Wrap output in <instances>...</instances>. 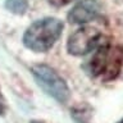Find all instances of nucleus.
Wrapping results in <instances>:
<instances>
[{"label": "nucleus", "instance_id": "10", "mask_svg": "<svg viewBox=\"0 0 123 123\" xmlns=\"http://www.w3.org/2000/svg\"><path fill=\"white\" fill-rule=\"evenodd\" d=\"M118 123H123V118H122V119H121V121H119Z\"/></svg>", "mask_w": 123, "mask_h": 123}, {"label": "nucleus", "instance_id": "7", "mask_svg": "<svg viewBox=\"0 0 123 123\" xmlns=\"http://www.w3.org/2000/svg\"><path fill=\"white\" fill-rule=\"evenodd\" d=\"M50 5L55 6V8H62V6H65L68 5L69 3L74 1V0H48Z\"/></svg>", "mask_w": 123, "mask_h": 123}, {"label": "nucleus", "instance_id": "6", "mask_svg": "<svg viewBox=\"0 0 123 123\" xmlns=\"http://www.w3.org/2000/svg\"><path fill=\"white\" fill-rule=\"evenodd\" d=\"M5 8L12 13L22 15L28 9V0H5Z\"/></svg>", "mask_w": 123, "mask_h": 123}, {"label": "nucleus", "instance_id": "8", "mask_svg": "<svg viewBox=\"0 0 123 123\" xmlns=\"http://www.w3.org/2000/svg\"><path fill=\"white\" fill-rule=\"evenodd\" d=\"M5 113H6V100L0 91V115H4Z\"/></svg>", "mask_w": 123, "mask_h": 123}, {"label": "nucleus", "instance_id": "5", "mask_svg": "<svg viewBox=\"0 0 123 123\" xmlns=\"http://www.w3.org/2000/svg\"><path fill=\"white\" fill-rule=\"evenodd\" d=\"M101 5L98 0H80L68 13V21L76 25H82L96 19L100 14Z\"/></svg>", "mask_w": 123, "mask_h": 123}, {"label": "nucleus", "instance_id": "1", "mask_svg": "<svg viewBox=\"0 0 123 123\" xmlns=\"http://www.w3.org/2000/svg\"><path fill=\"white\" fill-rule=\"evenodd\" d=\"M63 31V22L58 18L46 17L37 19L26 30L23 45L35 53H46L55 45Z\"/></svg>", "mask_w": 123, "mask_h": 123}, {"label": "nucleus", "instance_id": "2", "mask_svg": "<svg viewBox=\"0 0 123 123\" xmlns=\"http://www.w3.org/2000/svg\"><path fill=\"white\" fill-rule=\"evenodd\" d=\"M95 50L88 62V72L94 77H100L104 82L115 80L123 65V46H111L108 41H103Z\"/></svg>", "mask_w": 123, "mask_h": 123}, {"label": "nucleus", "instance_id": "4", "mask_svg": "<svg viewBox=\"0 0 123 123\" xmlns=\"http://www.w3.org/2000/svg\"><path fill=\"white\" fill-rule=\"evenodd\" d=\"M103 42V33L98 28L85 26L76 30L68 38L67 50L71 55L81 56L95 50Z\"/></svg>", "mask_w": 123, "mask_h": 123}, {"label": "nucleus", "instance_id": "3", "mask_svg": "<svg viewBox=\"0 0 123 123\" xmlns=\"http://www.w3.org/2000/svg\"><path fill=\"white\" fill-rule=\"evenodd\" d=\"M37 85L49 96L60 104H67L71 99V90L67 82L55 69L46 64H35L31 68Z\"/></svg>", "mask_w": 123, "mask_h": 123}, {"label": "nucleus", "instance_id": "9", "mask_svg": "<svg viewBox=\"0 0 123 123\" xmlns=\"http://www.w3.org/2000/svg\"><path fill=\"white\" fill-rule=\"evenodd\" d=\"M30 123H45V122H41V121H32V122H30Z\"/></svg>", "mask_w": 123, "mask_h": 123}]
</instances>
